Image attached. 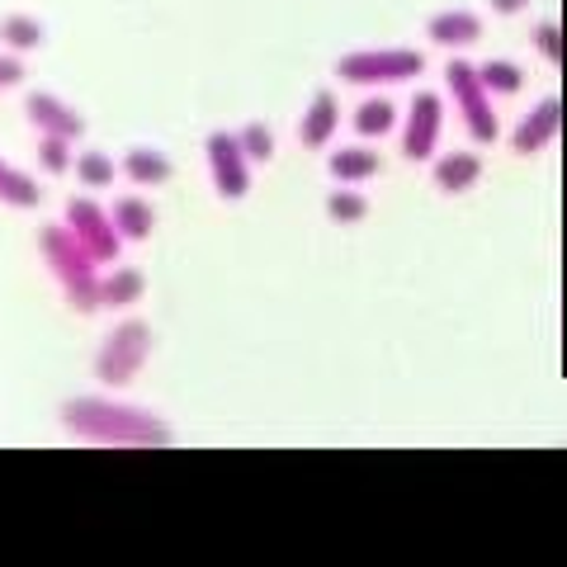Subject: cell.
I'll use <instances>...</instances> for the list:
<instances>
[{
  "label": "cell",
  "instance_id": "23",
  "mask_svg": "<svg viewBox=\"0 0 567 567\" xmlns=\"http://www.w3.org/2000/svg\"><path fill=\"white\" fill-rule=\"evenodd\" d=\"M327 213H331L336 223H360L364 213H369V204H364V194L354 189V185H341V189H336L331 199H327Z\"/></svg>",
  "mask_w": 567,
  "mask_h": 567
},
{
  "label": "cell",
  "instance_id": "21",
  "mask_svg": "<svg viewBox=\"0 0 567 567\" xmlns=\"http://www.w3.org/2000/svg\"><path fill=\"white\" fill-rule=\"evenodd\" d=\"M477 76H483L487 95H516L525 85V71L516 62H483V66H477Z\"/></svg>",
  "mask_w": 567,
  "mask_h": 567
},
{
  "label": "cell",
  "instance_id": "13",
  "mask_svg": "<svg viewBox=\"0 0 567 567\" xmlns=\"http://www.w3.org/2000/svg\"><path fill=\"white\" fill-rule=\"evenodd\" d=\"M110 218H114V227H118L123 241H142V237H152V227H156L152 204L137 199V194H123L118 204H110Z\"/></svg>",
  "mask_w": 567,
  "mask_h": 567
},
{
  "label": "cell",
  "instance_id": "20",
  "mask_svg": "<svg viewBox=\"0 0 567 567\" xmlns=\"http://www.w3.org/2000/svg\"><path fill=\"white\" fill-rule=\"evenodd\" d=\"M0 39H6L10 52H29L43 43V24L33 20V14H6V24H0Z\"/></svg>",
  "mask_w": 567,
  "mask_h": 567
},
{
  "label": "cell",
  "instance_id": "24",
  "mask_svg": "<svg viewBox=\"0 0 567 567\" xmlns=\"http://www.w3.org/2000/svg\"><path fill=\"white\" fill-rule=\"evenodd\" d=\"M241 142V152H246V162L260 166V162H270V152H275V133L265 128V123H246V128L237 133Z\"/></svg>",
  "mask_w": 567,
  "mask_h": 567
},
{
  "label": "cell",
  "instance_id": "1",
  "mask_svg": "<svg viewBox=\"0 0 567 567\" xmlns=\"http://www.w3.org/2000/svg\"><path fill=\"white\" fill-rule=\"evenodd\" d=\"M62 425L85 445H118V450H166L175 445L171 425L152 412L104 398H71L62 406Z\"/></svg>",
  "mask_w": 567,
  "mask_h": 567
},
{
  "label": "cell",
  "instance_id": "4",
  "mask_svg": "<svg viewBox=\"0 0 567 567\" xmlns=\"http://www.w3.org/2000/svg\"><path fill=\"white\" fill-rule=\"evenodd\" d=\"M421 66L425 58L412 48H364V52H346L336 62V76L350 85H398V81L421 76Z\"/></svg>",
  "mask_w": 567,
  "mask_h": 567
},
{
  "label": "cell",
  "instance_id": "19",
  "mask_svg": "<svg viewBox=\"0 0 567 567\" xmlns=\"http://www.w3.org/2000/svg\"><path fill=\"white\" fill-rule=\"evenodd\" d=\"M0 204L33 208V204H39V181H29L24 171H14L10 162H0Z\"/></svg>",
  "mask_w": 567,
  "mask_h": 567
},
{
  "label": "cell",
  "instance_id": "6",
  "mask_svg": "<svg viewBox=\"0 0 567 567\" xmlns=\"http://www.w3.org/2000/svg\"><path fill=\"white\" fill-rule=\"evenodd\" d=\"M66 227L76 233V241L85 246V256L95 265H114L123 251V237L110 218V208H95V199H71L66 204Z\"/></svg>",
  "mask_w": 567,
  "mask_h": 567
},
{
  "label": "cell",
  "instance_id": "18",
  "mask_svg": "<svg viewBox=\"0 0 567 567\" xmlns=\"http://www.w3.org/2000/svg\"><path fill=\"white\" fill-rule=\"evenodd\" d=\"M393 123H398V104L393 100H364L360 110H354V133L360 137H383V133H393Z\"/></svg>",
  "mask_w": 567,
  "mask_h": 567
},
{
  "label": "cell",
  "instance_id": "14",
  "mask_svg": "<svg viewBox=\"0 0 567 567\" xmlns=\"http://www.w3.org/2000/svg\"><path fill=\"white\" fill-rule=\"evenodd\" d=\"M477 175H483V162H477L473 152H450L435 162V185L445 194H464L477 185Z\"/></svg>",
  "mask_w": 567,
  "mask_h": 567
},
{
  "label": "cell",
  "instance_id": "10",
  "mask_svg": "<svg viewBox=\"0 0 567 567\" xmlns=\"http://www.w3.org/2000/svg\"><path fill=\"white\" fill-rule=\"evenodd\" d=\"M24 114H29V123H33L39 133H58V137H66V142H76V137L85 133V118L71 110V104H62L52 91H33L29 104H24Z\"/></svg>",
  "mask_w": 567,
  "mask_h": 567
},
{
  "label": "cell",
  "instance_id": "11",
  "mask_svg": "<svg viewBox=\"0 0 567 567\" xmlns=\"http://www.w3.org/2000/svg\"><path fill=\"white\" fill-rule=\"evenodd\" d=\"M425 33H431V43L440 48H468L483 39V20H477L473 10H440L431 24H425Z\"/></svg>",
  "mask_w": 567,
  "mask_h": 567
},
{
  "label": "cell",
  "instance_id": "3",
  "mask_svg": "<svg viewBox=\"0 0 567 567\" xmlns=\"http://www.w3.org/2000/svg\"><path fill=\"white\" fill-rule=\"evenodd\" d=\"M152 354V327L147 322H118L104 341L95 346V379L104 388H123L142 374V364H147Z\"/></svg>",
  "mask_w": 567,
  "mask_h": 567
},
{
  "label": "cell",
  "instance_id": "2",
  "mask_svg": "<svg viewBox=\"0 0 567 567\" xmlns=\"http://www.w3.org/2000/svg\"><path fill=\"white\" fill-rule=\"evenodd\" d=\"M39 246H43V260L48 270L58 275L66 303L76 312H95L100 308V279H95V260L85 256V246L76 241V233L71 227H58L48 223L39 233Z\"/></svg>",
  "mask_w": 567,
  "mask_h": 567
},
{
  "label": "cell",
  "instance_id": "22",
  "mask_svg": "<svg viewBox=\"0 0 567 567\" xmlns=\"http://www.w3.org/2000/svg\"><path fill=\"white\" fill-rule=\"evenodd\" d=\"M76 175H81L85 189H104L118 171H114V162H110L104 152H81V156H76Z\"/></svg>",
  "mask_w": 567,
  "mask_h": 567
},
{
  "label": "cell",
  "instance_id": "8",
  "mask_svg": "<svg viewBox=\"0 0 567 567\" xmlns=\"http://www.w3.org/2000/svg\"><path fill=\"white\" fill-rule=\"evenodd\" d=\"M440 128H445V104H440L431 91L412 95V110H406V123H402V156L406 162H425V156H435Z\"/></svg>",
  "mask_w": 567,
  "mask_h": 567
},
{
  "label": "cell",
  "instance_id": "16",
  "mask_svg": "<svg viewBox=\"0 0 567 567\" xmlns=\"http://www.w3.org/2000/svg\"><path fill=\"white\" fill-rule=\"evenodd\" d=\"M327 171H331L341 185H360V181H369V175L379 171V156L369 152V147H341V152H331Z\"/></svg>",
  "mask_w": 567,
  "mask_h": 567
},
{
  "label": "cell",
  "instance_id": "15",
  "mask_svg": "<svg viewBox=\"0 0 567 567\" xmlns=\"http://www.w3.org/2000/svg\"><path fill=\"white\" fill-rule=\"evenodd\" d=\"M123 175H128L133 185H166L171 162L156 147H128V156H123Z\"/></svg>",
  "mask_w": 567,
  "mask_h": 567
},
{
  "label": "cell",
  "instance_id": "28",
  "mask_svg": "<svg viewBox=\"0 0 567 567\" xmlns=\"http://www.w3.org/2000/svg\"><path fill=\"white\" fill-rule=\"evenodd\" d=\"M525 6H529V0H492L496 14H516V10H525Z\"/></svg>",
  "mask_w": 567,
  "mask_h": 567
},
{
  "label": "cell",
  "instance_id": "9",
  "mask_svg": "<svg viewBox=\"0 0 567 567\" xmlns=\"http://www.w3.org/2000/svg\"><path fill=\"white\" fill-rule=\"evenodd\" d=\"M563 118H567V104H563L558 95L539 100L535 110H529V114L516 123V133H511V152H516V156H535V152H544L548 142L563 133Z\"/></svg>",
  "mask_w": 567,
  "mask_h": 567
},
{
  "label": "cell",
  "instance_id": "27",
  "mask_svg": "<svg viewBox=\"0 0 567 567\" xmlns=\"http://www.w3.org/2000/svg\"><path fill=\"white\" fill-rule=\"evenodd\" d=\"M20 81H24V62L14 58V52L0 58V91H10V85H20Z\"/></svg>",
  "mask_w": 567,
  "mask_h": 567
},
{
  "label": "cell",
  "instance_id": "7",
  "mask_svg": "<svg viewBox=\"0 0 567 567\" xmlns=\"http://www.w3.org/2000/svg\"><path fill=\"white\" fill-rule=\"evenodd\" d=\"M204 156H208L213 189H218L223 199H241V194L251 189V162H246L237 133H208Z\"/></svg>",
  "mask_w": 567,
  "mask_h": 567
},
{
  "label": "cell",
  "instance_id": "26",
  "mask_svg": "<svg viewBox=\"0 0 567 567\" xmlns=\"http://www.w3.org/2000/svg\"><path fill=\"white\" fill-rule=\"evenodd\" d=\"M535 48H539L554 66L567 62V33H563L558 24H535Z\"/></svg>",
  "mask_w": 567,
  "mask_h": 567
},
{
  "label": "cell",
  "instance_id": "5",
  "mask_svg": "<svg viewBox=\"0 0 567 567\" xmlns=\"http://www.w3.org/2000/svg\"><path fill=\"white\" fill-rule=\"evenodd\" d=\"M445 81H450V95L458 100V114H464L468 133H473L477 142H496V133H502V123H496V110H492V95H487L483 76H477V71H473L468 62H450Z\"/></svg>",
  "mask_w": 567,
  "mask_h": 567
},
{
  "label": "cell",
  "instance_id": "25",
  "mask_svg": "<svg viewBox=\"0 0 567 567\" xmlns=\"http://www.w3.org/2000/svg\"><path fill=\"white\" fill-rule=\"evenodd\" d=\"M39 166H43V171H52V175H62V171L76 166V162H71L66 137H58V133H43V142H39Z\"/></svg>",
  "mask_w": 567,
  "mask_h": 567
},
{
  "label": "cell",
  "instance_id": "12",
  "mask_svg": "<svg viewBox=\"0 0 567 567\" xmlns=\"http://www.w3.org/2000/svg\"><path fill=\"white\" fill-rule=\"evenodd\" d=\"M336 123H341V104H336L331 91H322V95H312L303 123H298V137H303V147L317 152V147H327V142H331Z\"/></svg>",
  "mask_w": 567,
  "mask_h": 567
},
{
  "label": "cell",
  "instance_id": "17",
  "mask_svg": "<svg viewBox=\"0 0 567 567\" xmlns=\"http://www.w3.org/2000/svg\"><path fill=\"white\" fill-rule=\"evenodd\" d=\"M142 289H147L142 270H114L110 279H100V308H128L142 298Z\"/></svg>",
  "mask_w": 567,
  "mask_h": 567
}]
</instances>
